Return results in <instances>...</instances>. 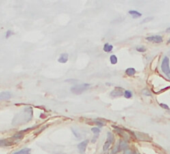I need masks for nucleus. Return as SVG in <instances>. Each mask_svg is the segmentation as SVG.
<instances>
[{"label": "nucleus", "mask_w": 170, "mask_h": 154, "mask_svg": "<svg viewBox=\"0 0 170 154\" xmlns=\"http://www.w3.org/2000/svg\"><path fill=\"white\" fill-rule=\"evenodd\" d=\"M90 87V84L88 83H82V84H77V85H74V86L71 87V92L76 94V95H79V94L83 93L84 91H86L87 89H89Z\"/></svg>", "instance_id": "f257e3e1"}, {"label": "nucleus", "mask_w": 170, "mask_h": 154, "mask_svg": "<svg viewBox=\"0 0 170 154\" xmlns=\"http://www.w3.org/2000/svg\"><path fill=\"white\" fill-rule=\"evenodd\" d=\"M169 64H170L169 58L167 57V56H164L162 59V62H161V69H162V72L167 76L170 75V65Z\"/></svg>", "instance_id": "f03ea898"}, {"label": "nucleus", "mask_w": 170, "mask_h": 154, "mask_svg": "<svg viewBox=\"0 0 170 154\" xmlns=\"http://www.w3.org/2000/svg\"><path fill=\"white\" fill-rule=\"evenodd\" d=\"M107 135H108V136H107V140L105 141V143H104V145H103V151H104V152H106V151L112 146V144L114 143V137H113L112 133L108 132V134H107Z\"/></svg>", "instance_id": "7ed1b4c3"}, {"label": "nucleus", "mask_w": 170, "mask_h": 154, "mask_svg": "<svg viewBox=\"0 0 170 154\" xmlns=\"http://www.w3.org/2000/svg\"><path fill=\"white\" fill-rule=\"evenodd\" d=\"M124 89L122 87H115L111 92H110V97L112 98H117V97H121L123 96L124 94Z\"/></svg>", "instance_id": "20e7f679"}, {"label": "nucleus", "mask_w": 170, "mask_h": 154, "mask_svg": "<svg viewBox=\"0 0 170 154\" xmlns=\"http://www.w3.org/2000/svg\"><path fill=\"white\" fill-rule=\"evenodd\" d=\"M146 40L148 42H152V43H161L163 41V37L160 36V35H152V36L146 37Z\"/></svg>", "instance_id": "39448f33"}, {"label": "nucleus", "mask_w": 170, "mask_h": 154, "mask_svg": "<svg viewBox=\"0 0 170 154\" xmlns=\"http://www.w3.org/2000/svg\"><path fill=\"white\" fill-rule=\"evenodd\" d=\"M88 143H89L88 140H84V141H81L78 145H77V148H78V150H79L80 153H82V154L85 153L86 147H87Z\"/></svg>", "instance_id": "423d86ee"}, {"label": "nucleus", "mask_w": 170, "mask_h": 154, "mask_svg": "<svg viewBox=\"0 0 170 154\" xmlns=\"http://www.w3.org/2000/svg\"><path fill=\"white\" fill-rule=\"evenodd\" d=\"M135 135V137L137 139H140V140H143V141H150L151 138L149 137L147 134H144V133H140V132H136V133H133Z\"/></svg>", "instance_id": "0eeeda50"}, {"label": "nucleus", "mask_w": 170, "mask_h": 154, "mask_svg": "<svg viewBox=\"0 0 170 154\" xmlns=\"http://www.w3.org/2000/svg\"><path fill=\"white\" fill-rule=\"evenodd\" d=\"M11 98V93L9 91H4V92L0 93V101H3V100H9Z\"/></svg>", "instance_id": "6e6552de"}, {"label": "nucleus", "mask_w": 170, "mask_h": 154, "mask_svg": "<svg viewBox=\"0 0 170 154\" xmlns=\"http://www.w3.org/2000/svg\"><path fill=\"white\" fill-rule=\"evenodd\" d=\"M127 146H128V144H127L126 141L120 140L119 144L117 145V147H118V149H119V152H120V151H125V150H126Z\"/></svg>", "instance_id": "1a4fd4ad"}, {"label": "nucleus", "mask_w": 170, "mask_h": 154, "mask_svg": "<svg viewBox=\"0 0 170 154\" xmlns=\"http://www.w3.org/2000/svg\"><path fill=\"white\" fill-rule=\"evenodd\" d=\"M68 61V54L67 53H62V54H60V56H59L58 58V62L59 63H66V62Z\"/></svg>", "instance_id": "9d476101"}, {"label": "nucleus", "mask_w": 170, "mask_h": 154, "mask_svg": "<svg viewBox=\"0 0 170 154\" xmlns=\"http://www.w3.org/2000/svg\"><path fill=\"white\" fill-rule=\"evenodd\" d=\"M13 144L12 141H9L7 139H0V147H4V146H11Z\"/></svg>", "instance_id": "9b49d317"}, {"label": "nucleus", "mask_w": 170, "mask_h": 154, "mask_svg": "<svg viewBox=\"0 0 170 154\" xmlns=\"http://www.w3.org/2000/svg\"><path fill=\"white\" fill-rule=\"evenodd\" d=\"M128 13L132 16V18H139V17L142 16V14L140 12H138V11H136V10H129L128 11Z\"/></svg>", "instance_id": "f8f14e48"}, {"label": "nucleus", "mask_w": 170, "mask_h": 154, "mask_svg": "<svg viewBox=\"0 0 170 154\" xmlns=\"http://www.w3.org/2000/svg\"><path fill=\"white\" fill-rule=\"evenodd\" d=\"M30 152H31L30 148H23V149H21V150H18V151L13 152V154H30Z\"/></svg>", "instance_id": "ddd939ff"}, {"label": "nucleus", "mask_w": 170, "mask_h": 154, "mask_svg": "<svg viewBox=\"0 0 170 154\" xmlns=\"http://www.w3.org/2000/svg\"><path fill=\"white\" fill-rule=\"evenodd\" d=\"M23 137H24V133H23L22 131H20L18 133H16V134H14L12 139L13 140H19V139H22Z\"/></svg>", "instance_id": "4468645a"}, {"label": "nucleus", "mask_w": 170, "mask_h": 154, "mask_svg": "<svg viewBox=\"0 0 170 154\" xmlns=\"http://www.w3.org/2000/svg\"><path fill=\"white\" fill-rule=\"evenodd\" d=\"M103 50L105 52H111L113 50V46L110 43H105V44H104V46H103Z\"/></svg>", "instance_id": "2eb2a0df"}, {"label": "nucleus", "mask_w": 170, "mask_h": 154, "mask_svg": "<svg viewBox=\"0 0 170 154\" xmlns=\"http://www.w3.org/2000/svg\"><path fill=\"white\" fill-rule=\"evenodd\" d=\"M125 73H126L127 75H129V76H133V75H135L136 70L134 69V68H127V69L125 70Z\"/></svg>", "instance_id": "dca6fc26"}, {"label": "nucleus", "mask_w": 170, "mask_h": 154, "mask_svg": "<svg viewBox=\"0 0 170 154\" xmlns=\"http://www.w3.org/2000/svg\"><path fill=\"white\" fill-rule=\"evenodd\" d=\"M109 61H110V63L111 64H117V62H118V58H117V56L116 55H111L109 57Z\"/></svg>", "instance_id": "f3484780"}, {"label": "nucleus", "mask_w": 170, "mask_h": 154, "mask_svg": "<svg viewBox=\"0 0 170 154\" xmlns=\"http://www.w3.org/2000/svg\"><path fill=\"white\" fill-rule=\"evenodd\" d=\"M123 96L125 97V98H127V99H129V98H132V96H133V93H132V91H130V90H125V91H124V94H123Z\"/></svg>", "instance_id": "a211bd4d"}, {"label": "nucleus", "mask_w": 170, "mask_h": 154, "mask_svg": "<svg viewBox=\"0 0 170 154\" xmlns=\"http://www.w3.org/2000/svg\"><path fill=\"white\" fill-rule=\"evenodd\" d=\"M71 130H72L73 134L75 135V137H76V138H78V139H79V138H81V137H82V133H81V132H79L76 128H72Z\"/></svg>", "instance_id": "6ab92c4d"}, {"label": "nucleus", "mask_w": 170, "mask_h": 154, "mask_svg": "<svg viewBox=\"0 0 170 154\" xmlns=\"http://www.w3.org/2000/svg\"><path fill=\"white\" fill-rule=\"evenodd\" d=\"M12 35H14V32L12 30H7L5 32V39H9Z\"/></svg>", "instance_id": "aec40b11"}, {"label": "nucleus", "mask_w": 170, "mask_h": 154, "mask_svg": "<svg viewBox=\"0 0 170 154\" xmlns=\"http://www.w3.org/2000/svg\"><path fill=\"white\" fill-rule=\"evenodd\" d=\"M91 131L94 133L95 135H99V133H100V127H92L91 128Z\"/></svg>", "instance_id": "412c9836"}, {"label": "nucleus", "mask_w": 170, "mask_h": 154, "mask_svg": "<svg viewBox=\"0 0 170 154\" xmlns=\"http://www.w3.org/2000/svg\"><path fill=\"white\" fill-rule=\"evenodd\" d=\"M136 51L143 53V52L146 51V48H145L144 46H137V47H136Z\"/></svg>", "instance_id": "4be33fe9"}, {"label": "nucleus", "mask_w": 170, "mask_h": 154, "mask_svg": "<svg viewBox=\"0 0 170 154\" xmlns=\"http://www.w3.org/2000/svg\"><path fill=\"white\" fill-rule=\"evenodd\" d=\"M151 20H153V17H147V18H144L141 21V24L142 23H146V22H149V21H151Z\"/></svg>", "instance_id": "5701e85b"}, {"label": "nucleus", "mask_w": 170, "mask_h": 154, "mask_svg": "<svg viewBox=\"0 0 170 154\" xmlns=\"http://www.w3.org/2000/svg\"><path fill=\"white\" fill-rule=\"evenodd\" d=\"M159 106H160L161 108H163V109H167V110H170L169 106L166 105V104H164V103H159Z\"/></svg>", "instance_id": "b1692460"}, {"label": "nucleus", "mask_w": 170, "mask_h": 154, "mask_svg": "<svg viewBox=\"0 0 170 154\" xmlns=\"http://www.w3.org/2000/svg\"><path fill=\"white\" fill-rule=\"evenodd\" d=\"M95 123L97 124V127H101V126H103L104 125V122H102V121H100V120H95Z\"/></svg>", "instance_id": "393cba45"}, {"label": "nucleus", "mask_w": 170, "mask_h": 154, "mask_svg": "<svg viewBox=\"0 0 170 154\" xmlns=\"http://www.w3.org/2000/svg\"><path fill=\"white\" fill-rule=\"evenodd\" d=\"M142 93L144 94V95H145V94H146V95L150 96V93H149V91H148L147 89H144V90H143V91H142Z\"/></svg>", "instance_id": "a878e982"}, {"label": "nucleus", "mask_w": 170, "mask_h": 154, "mask_svg": "<svg viewBox=\"0 0 170 154\" xmlns=\"http://www.w3.org/2000/svg\"><path fill=\"white\" fill-rule=\"evenodd\" d=\"M166 32H167V33H169V32H170V27H168L166 29Z\"/></svg>", "instance_id": "bb28decb"}, {"label": "nucleus", "mask_w": 170, "mask_h": 154, "mask_svg": "<svg viewBox=\"0 0 170 154\" xmlns=\"http://www.w3.org/2000/svg\"><path fill=\"white\" fill-rule=\"evenodd\" d=\"M167 43H168V44H169V43H170V39H169V40H168V42H167Z\"/></svg>", "instance_id": "cd10ccee"}, {"label": "nucleus", "mask_w": 170, "mask_h": 154, "mask_svg": "<svg viewBox=\"0 0 170 154\" xmlns=\"http://www.w3.org/2000/svg\"><path fill=\"white\" fill-rule=\"evenodd\" d=\"M169 55H170V52H169Z\"/></svg>", "instance_id": "c85d7f7f"}]
</instances>
